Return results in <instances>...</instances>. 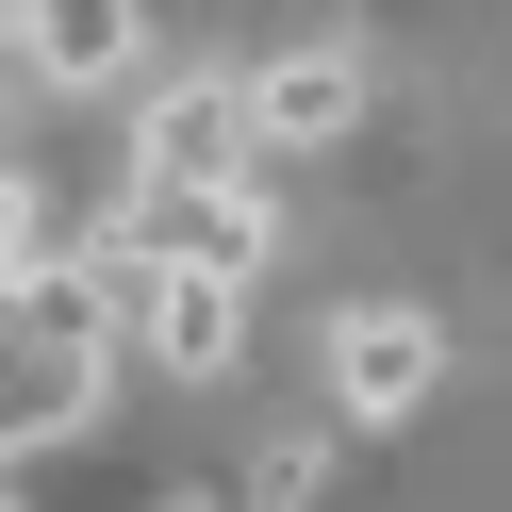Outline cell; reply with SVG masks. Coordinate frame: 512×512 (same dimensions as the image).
Returning <instances> with one entry per match:
<instances>
[{"mask_svg":"<svg viewBox=\"0 0 512 512\" xmlns=\"http://www.w3.org/2000/svg\"><path fill=\"white\" fill-rule=\"evenodd\" d=\"M116 232L149 248V265H199V281H265V199H248V182H133V215H116Z\"/></svg>","mask_w":512,"mask_h":512,"instance_id":"1","label":"cell"},{"mask_svg":"<svg viewBox=\"0 0 512 512\" xmlns=\"http://www.w3.org/2000/svg\"><path fill=\"white\" fill-rule=\"evenodd\" d=\"M430 380H446V347H430V314H397V298H364L331 331V413L347 430H397V413H430Z\"/></svg>","mask_w":512,"mask_h":512,"instance_id":"2","label":"cell"},{"mask_svg":"<svg viewBox=\"0 0 512 512\" xmlns=\"http://www.w3.org/2000/svg\"><path fill=\"white\" fill-rule=\"evenodd\" d=\"M347 116H364V50H265V67H248V133L265 149H347Z\"/></svg>","mask_w":512,"mask_h":512,"instance_id":"3","label":"cell"},{"mask_svg":"<svg viewBox=\"0 0 512 512\" xmlns=\"http://www.w3.org/2000/svg\"><path fill=\"white\" fill-rule=\"evenodd\" d=\"M248 83H166L149 100V133H133V182H248Z\"/></svg>","mask_w":512,"mask_h":512,"instance_id":"4","label":"cell"},{"mask_svg":"<svg viewBox=\"0 0 512 512\" xmlns=\"http://www.w3.org/2000/svg\"><path fill=\"white\" fill-rule=\"evenodd\" d=\"M100 364L116 347H17V463L67 446V430H100Z\"/></svg>","mask_w":512,"mask_h":512,"instance_id":"5","label":"cell"},{"mask_svg":"<svg viewBox=\"0 0 512 512\" xmlns=\"http://www.w3.org/2000/svg\"><path fill=\"white\" fill-rule=\"evenodd\" d=\"M17 50H34V83H100L133 50V0H17Z\"/></svg>","mask_w":512,"mask_h":512,"instance_id":"6","label":"cell"},{"mask_svg":"<svg viewBox=\"0 0 512 512\" xmlns=\"http://www.w3.org/2000/svg\"><path fill=\"white\" fill-rule=\"evenodd\" d=\"M314 496H331V430H265L232 479V512H314Z\"/></svg>","mask_w":512,"mask_h":512,"instance_id":"7","label":"cell"},{"mask_svg":"<svg viewBox=\"0 0 512 512\" xmlns=\"http://www.w3.org/2000/svg\"><path fill=\"white\" fill-rule=\"evenodd\" d=\"M149 512H215V496H199V479H149Z\"/></svg>","mask_w":512,"mask_h":512,"instance_id":"8","label":"cell"}]
</instances>
